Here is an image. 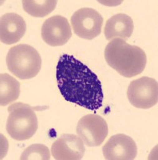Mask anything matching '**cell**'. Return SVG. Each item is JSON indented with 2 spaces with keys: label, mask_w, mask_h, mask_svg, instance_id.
Listing matches in <instances>:
<instances>
[{
  "label": "cell",
  "mask_w": 158,
  "mask_h": 160,
  "mask_svg": "<svg viewBox=\"0 0 158 160\" xmlns=\"http://www.w3.org/2000/svg\"><path fill=\"white\" fill-rule=\"evenodd\" d=\"M58 87L66 101L90 111L102 107L104 94L96 74L73 55H62L56 70Z\"/></svg>",
  "instance_id": "1"
},
{
  "label": "cell",
  "mask_w": 158,
  "mask_h": 160,
  "mask_svg": "<svg viewBox=\"0 0 158 160\" xmlns=\"http://www.w3.org/2000/svg\"><path fill=\"white\" fill-rule=\"evenodd\" d=\"M105 58L109 66L126 78L140 75L147 62L146 52L141 48L129 45L122 38H113L107 44Z\"/></svg>",
  "instance_id": "2"
},
{
  "label": "cell",
  "mask_w": 158,
  "mask_h": 160,
  "mask_svg": "<svg viewBox=\"0 0 158 160\" xmlns=\"http://www.w3.org/2000/svg\"><path fill=\"white\" fill-rule=\"evenodd\" d=\"M7 68L20 79H30L38 75L42 68V58L35 48L18 44L9 50L6 58Z\"/></svg>",
  "instance_id": "3"
},
{
  "label": "cell",
  "mask_w": 158,
  "mask_h": 160,
  "mask_svg": "<svg viewBox=\"0 0 158 160\" xmlns=\"http://www.w3.org/2000/svg\"><path fill=\"white\" fill-rule=\"evenodd\" d=\"M8 112L6 129L11 138L22 141L35 135L38 126L35 108L23 102H15L10 106Z\"/></svg>",
  "instance_id": "4"
},
{
  "label": "cell",
  "mask_w": 158,
  "mask_h": 160,
  "mask_svg": "<svg viewBox=\"0 0 158 160\" xmlns=\"http://www.w3.org/2000/svg\"><path fill=\"white\" fill-rule=\"evenodd\" d=\"M127 96L130 103L136 108L149 109L157 104L158 83L154 78L144 76L129 84Z\"/></svg>",
  "instance_id": "5"
},
{
  "label": "cell",
  "mask_w": 158,
  "mask_h": 160,
  "mask_svg": "<svg viewBox=\"0 0 158 160\" xmlns=\"http://www.w3.org/2000/svg\"><path fill=\"white\" fill-rule=\"evenodd\" d=\"M71 25L75 35L83 39L92 40L100 35L103 18L93 8H81L71 16Z\"/></svg>",
  "instance_id": "6"
},
{
  "label": "cell",
  "mask_w": 158,
  "mask_h": 160,
  "mask_svg": "<svg viewBox=\"0 0 158 160\" xmlns=\"http://www.w3.org/2000/svg\"><path fill=\"white\" fill-rule=\"evenodd\" d=\"M77 134L87 147H98L108 135L107 122L98 115H86L77 125Z\"/></svg>",
  "instance_id": "7"
},
{
  "label": "cell",
  "mask_w": 158,
  "mask_h": 160,
  "mask_svg": "<svg viewBox=\"0 0 158 160\" xmlns=\"http://www.w3.org/2000/svg\"><path fill=\"white\" fill-rule=\"evenodd\" d=\"M41 35L44 42L51 47L63 46L72 36L68 20L61 15H55L43 22Z\"/></svg>",
  "instance_id": "8"
},
{
  "label": "cell",
  "mask_w": 158,
  "mask_h": 160,
  "mask_svg": "<svg viewBox=\"0 0 158 160\" xmlns=\"http://www.w3.org/2000/svg\"><path fill=\"white\" fill-rule=\"evenodd\" d=\"M102 152L107 160H133L137 155L134 140L124 134L113 135L103 146Z\"/></svg>",
  "instance_id": "9"
},
{
  "label": "cell",
  "mask_w": 158,
  "mask_h": 160,
  "mask_svg": "<svg viewBox=\"0 0 158 160\" xmlns=\"http://www.w3.org/2000/svg\"><path fill=\"white\" fill-rule=\"evenodd\" d=\"M85 146L80 137L65 134L55 141L51 147V152L56 160H80L85 154Z\"/></svg>",
  "instance_id": "10"
},
{
  "label": "cell",
  "mask_w": 158,
  "mask_h": 160,
  "mask_svg": "<svg viewBox=\"0 0 158 160\" xmlns=\"http://www.w3.org/2000/svg\"><path fill=\"white\" fill-rule=\"evenodd\" d=\"M26 24L16 13H7L0 20V39L4 44L11 45L18 42L25 35Z\"/></svg>",
  "instance_id": "11"
},
{
  "label": "cell",
  "mask_w": 158,
  "mask_h": 160,
  "mask_svg": "<svg viewBox=\"0 0 158 160\" xmlns=\"http://www.w3.org/2000/svg\"><path fill=\"white\" fill-rule=\"evenodd\" d=\"M134 29L133 21L128 15L119 13L108 19L105 24L104 35L105 38L111 41L113 38L129 39Z\"/></svg>",
  "instance_id": "12"
},
{
  "label": "cell",
  "mask_w": 158,
  "mask_h": 160,
  "mask_svg": "<svg viewBox=\"0 0 158 160\" xmlns=\"http://www.w3.org/2000/svg\"><path fill=\"white\" fill-rule=\"evenodd\" d=\"M20 95V83L8 74L0 75V105H8L17 100Z\"/></svg>",
  "instance_id": "13"
},
{
  "label": "cell",
  "mask_w": 158,
  "mask_h": 160,
  "mask_svg": "<svg viewBox=\"0 0 158 160\" xmlns=\"http://www.w3.org/2000/svg\"><path fill=\"white\" fill-rule=\"evenodd\" d=\"M57 3L56 0H24L22 7L24 11L31 16L42 18L50 14L55 9Z\"/></svg>",
  "instance_id": "14"
},
{
  "label": "cell",
  "mask_w": 158,
  "mask_h": 160,
  "mask_svg": "<svg viewBox=\"0 0 158 160\" xmlns=\"http://www.w3.org/2000/svg\"><path fill=\"white\" fill-rule=\"evenodd\" d=\"M21 160H50V154L47 147L42 144H32L24 150Z\"/></svg>",
  "instance_id": "15"
}]
</instances>
